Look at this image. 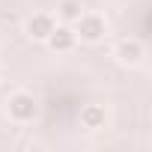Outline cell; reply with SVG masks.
I'll return each mask as SVG.
<instances>
[{"instance_id":"6da1fadb","label":"cell","mask_w":152,"mask_h":152,"mask_svg":"<svg viewBox=\"0 0 152 152\" xmlns=\"http://www.w3.org/2000/svg\"><path fill=\"white\" fill-rule=\"evenodd\" d=\"M6 110H9V116L15 122H33L36 113H39V104H36V99L30 93H15V96H9Z\"/></svg>"},{"instance_id":"7a4b0ae2","label":"cell","mask_w":152,"mask_h":152,"mask_svg":"<svg viewBox=\"0 0 152 152\" xmlns=\"http://www.w3.org/2000/svg\"><path fill=\"white\" fill-rule=\"evenodd\" d=\"M107 24L102 15H81L78 21H75V36H81L84 42H99L104 36Z\"/></svg>"},{"instance_id":"3957f363","label":"cell","mask_w":152,"mask_h":152,"mask_svg":"<svg viewBox=\"0 0 152 152\" xmlns=\"http://www.w3.org/2000/svg\"><path fill=\"white\" fill-rule=\"evenodd\" d=\"M75 39H78V36H75V30H72V27H66V24H63V27H57V24H54V30L48 33V39H45V42H48L54 51H72V48H75Z\"/></svg>"},{"instance_id":"277c9868","label":"cell","mask_w":152,"mask_h":152,"mask_svg":"<svg viewBox=\"0 0 152 152\" xmlns=\"http://www.w3.org/2000/svg\"><path fill=\"white\" fill-rule=\"evenodd\" d=\"M116 57H119L122 66H137L143 60V45L134 42V39H125V42L116 45Z\"/></svg>"},{"instance_id":"5b68a950","label":"cell","mask_w":152,"mask_h":152,"mask_svg":"<svg viewBox=\"0 0 152 152\" xmlns=\"http://www.w3.org/2000/svg\"><path fill=\"white\" fill-rule=\"evenodd\" d=\"M51 30H54V18L45 15V12H39V15H33V18L27 21V33H30L33 39H39V42H45Z\"/></svg>"},{"instance_id":"8992f818","label":"cell","mask_w":152,"mask_h":152,"mask_svg":"<svg viewBox=\"0 0 152 152\" xmlns=\"http://www.w3.org/2000/svg\"><path fill=\"white\" fill-rule=\"evenodd\" d=\"M104 119H107V113H104L102 104H87V107L81 110L84 128H104Z\"/></svg>"},{"instance_id":"52a82bcc","label":"cell","mask_w":152,"mask_h":152,"mask_svg":"<svg viewBox=\"0 0 152 152\" xmlns=\"http://www.w3.org/2000/svg\"><path fill=\"white\" fill-rule=\"evenodd\" d=\"M57 12H60V18H63V21H78V18L84 15V6L78 3V0H60Z\"/></svg>"}]
</instances>
